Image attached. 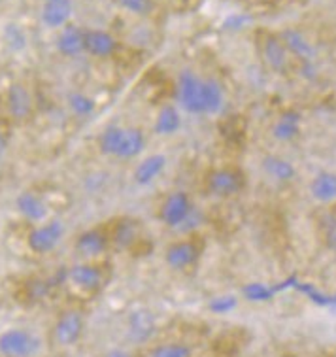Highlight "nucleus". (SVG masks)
<instances>
[{"label":"nucleus","instance_id":"8","mask_svg":"<svg viewBox=\"0 0 336 357\" xmlns=\"http://www.w3.org/2000/svg\"><path fill=\"white\" fill-rule=\"evenodd\" d=\"M193 206L194 202L188 191L176 189V191H170V193L162 199L161 206H159V212H157V218H159V221H161L165 227L178 231L181 223H183L185 218L189 215V212L193 210Z\"/></svg>","mask_w":336,"mask_h":357},{"label":"nucleus","instance_id":"38","mask_svg":"<svg viewBox=\"0 0 336 357\" xmlns=\"http://www.w3.org/2000/svg\"><path fill=\"white\" fill-rule=\"evenodd\" d=\"M102 357H135V354L127 348H110Z\"/></svg>","mask_w":336,"mask_h":357},{"label":"nucleus","instance_id":"23","mask_svg":"<svg viewBox=\"0 0 336 357\" xmlns=\"http://www.w3.org/2000/svg\"><path fill=\"white\" fill-rule=\"evenodd\" d=\"M310 197L321 206H330L336 202V172L319 170L314 174L308 185Z\"/></svg>","mask_w":336,"mask_h":357},{"label":"nucleus","instance_id":"10","mask_svg":"<svg viewBox=\"0 0 336 357\" xmlns=\"http://www.w3.org/2000/svg\"><path fill=\"white\" fill-rule=\"evenodd\" d=\"M84 329V312L78 308H66L59 314V318L53 324V342L61 348H72L79 342Z\"/></svg>","mask_w":336,"mask_h":357},{"label":"nucleus","instance_id":"19","mask_svg":"<svg viewBox=\"0 0 336 357\" xmlns=\"http://www.w3.org/2000/svg\"><path fill=\"white\" fill-rule=\"evenodd\" d=\"M297 276L287 278L285 282H282V284H276V286H270V284H265V282H250V284H244V286H242V289H240V297L246 299L247 303H252V305L270 303L282 289L295 287L297 286Z\"/></svg>","mask_w":336,"mask_h":357},{"label":"nucleus","instance_id":"15","mask_svg":"<svg viewBox=\"0 0 336 357\" xmlns=\"http://www.w3.org/2000/svg\"><path fill=\"white\" fill-rule=\"evenodd\" d=\"M261 169L266 178H270L272 182L280 183V185H289L298 176L295 162L280 153H265L261 157Z\"/></svg>","mask_w":336,"mask_h":357},{"label":"nucleus","instance_id":"2","mask_svg":"<svg viewBox=\"0 0 336 357\" xmlns=\"http://www.w3.org/2000/svg\"><path fill=\"white\" fill-rule=\"evenodd\" d=\"M174 102L185 114L202 116V76L191 68L180 70L174 84Z\"/></svg>","mask_w":336,"mask_h":357},{"label":"nucleus","instance_id":"9","mask_svg":"<svg viewBox=\"0 0 336 357\" xmlns=\"http://www.w3.org/2000/svg\"><path fill=\"white\" fill-rule=\"evenodd\" d=\"M108 250H112L108 225L85 229L74 241V254L82 261H97Z\"/></svg>","mask_w":336,"mask_h":357},{"label":"nucleus","instance_id":"40","mask_svg":"<svg viewBox=\"0 0 336 357\" xmlns=\"http://www.w3.org/2000/svg\"><path fill=\"white\" fill-rule=\"evenodd\" d=\"M42 2H45V0H42Z\"/></svg>","mask_w":336,"mask_h":357},{"label":"nucleus","instance_id":"3","mask_svg":"<svg viewBox=\"0 0 336 357\" xmlns=\"http://www.w3.org/2000/svg\"><path fill=\"white\" fill-rule=\"evenodd\" d=\"M65 223L57 218H49L44 223L33 225L26 234V248L34 255H49L65 238Z\"/></svg>","mask_w":336,"mask_h":357},{"label":"nucleus","instance_id":"14","mask_svg":"<svg viewBox=\"0 0 336 357\" xmlns=\"http://www.w3.org/2000/svg\"><path fill=\"white\" fill-rule=\"evenodd\" d=\"M15 210L17 214L31 225H38L49 220V204L38 191L26 189L15 197Z\"/></svg>","mask_w":336,"mask_h":357},{"label":"nucleus","instance_id":"11","mask_svg":"<svg viewBox=\"0 0 336 357\" xmlns=\"http://www.w3.org/2000/svg\"><path fill=\"white\" fill-rule=\"evenodd\" d=\"M4 110L15 123H25L34 114V98L25 84L15 82L4 93Z\"/></svg>","mask_w":336,"mask_h":357},{"label":"nucleus","instance_id":"25","mask_svg":"<svg viewBox=\"0 0 336 357\" xmlns=\"http://www.w3.org/2000/svg\"><path fill=\"white\" fill-rule=\"evenodd\" d=\"M148 146V137L140 127H125L123 138L116 153L117 161H132L142 155Z\"/></svg>","mask_w":336,"mask_h":357},{"label":"nucleus","instance_id":"29","mask_svg":"<svg viewBox=\"0 0 336 357\" xmlns=\"http://www.w3.org/2000/svg\"><path fill=\"white\" fill-rule=\"evenodd\" d=\"M194 351L188 342L180 340H168V342H157L149 344L146 357H193Z\"/></svg>","mask_w":336,"mask_h":357},{"label":"nucleus","instance_id":"20","mask_svg":"<svg viewBox=\"0 0 336 357\" xmlns=\"http://www.w3.org/2000/svg\"><path fill=\"white\" fill-rule=\"evenodd\" d=\"M280 38L284 40L285 47L293 59H297L298 63H304V61H316L317 52L316 46L312 44L310 38L300 31V29H284L280 33Z\"/></svg>","mask_w":336,"mask_h":357},{"label":"nucleus","instance_id":"33","mask_svg":"<svg viewBox=\"0 0 336 357\" xmlns=\"http://www.w3.org/2000/svg\"><path fill=\"white\" fill-rule=\"evenodd\" d=\"M252 25L253 17L250 13L236 12L229 13L225 20L221 21V31H225V33H242V31H246L247 26Z\"/></svg>","mask_w":336,"mask_h":357},{"label":"nucleus","instance_id":"22","mask_svg":"<svg viewBox=\"0 0 336 357\" xmlns=\"http://www.w3.org/2000/svg\"><path fill=\"white\" fill-rule=\"evenodd\" d=\"M181 125H183V116H181L180 106L176 102L162 104L155 114L153 135L161 138L174 137L176 132H180Z\"/></svg>","mask_w":336,"mask_h":357},{"label":"nucleus","instance_id":"35","mask_svg":"<svg viewBox=\"0 0 336 357\" xmlns=\"http://www.w3.org/2000/svg\"><path fill=\"white\" fill-rule=\"evenodd\" d=\"M116 4L136 17H146L153 10V0H116Z\"/></svg>","mask_w":336,"mask_h":357},{"label":"nucleus","instance_id":"12","mask_svg":"<svg viewBox=\"0 0 336 357\" xmlns=\"http://www.w3.org/2000/svg\"><path fill=\"white\" fill-rule=\"evenodd\" d=\"M112 248L117 252H129L142 242V223L132 218H117L108 225Z\"/></svg>","mask_w":336,"mask_h":357},{"label":"nucleus","instance_id":"36","mask_svg":"<svg viewBox=\"0 0 336 357\" xmlns=\"http://www.w3.org/2000/svg\"><path fill=\"white\" fill-rule=\"evenodd\" d=\"M300 65V76H303L304 79H310V82H314V79L317 78V63L316 61H304V63H298Z\"/></svg>","mask_w":336,"mask_h":357},{"label":"nucleus","instance_id":"13","mask_svg":"<svg viewBox=\"0 0 336 357\" xmlns=\"http://www.w3.org/2000/svg\"><path fill=\"white\" fill-rule=\"evenodd\" d=\"M68 282L82 291L95 293L102 289L106 273L95 261H79L76 265L68 266Z\"/></svg>","mask_w":336,"mask_h":357},{"label":"nucleus","instance_id":"6","mask_svg":"<svg viewBox=\"0 0 336 357\" xmlns=\"http://www.w3.org/2000/svg\"><path fill=\"white\" fill-rule=\"evenodd\" d=\"M202 257V244L193 236H183L180 241L170 242L165 248V263L168 268L185 273L199 265Z\"/></svg>","mask_w":336,"mask_h":357},{"label":"nucleus","instance_id":"37","mask_svg":"<svg viewBox=\"0 0 336 357\" xmlns=\"http://www.w3.org/2000/svg\"><path fill=\"white\" fill-rule=\"evenodd\" d=\"M8 146H10V130L4 123H0V159L6 153Z\"/></svg>","mask_w":336,"mask_h":357},{"label":"nucleus","instance_id":"28","mask_svg":"<svg viewBox=\"0 0 336 357\" xmlns=\"http://www.w3.org/2000/svg\"><path fill=\"white\" fill-rule=\"evenodd\" d=\"M123 132H125V127L121 125H106L102 129V132L98 135V140H97V146H98V151L106 157H114L116 159V153L119 150V144H121V138H123Z\"/></svg>","mask_w":336,"mask_h":357},{"label":"nucleus","instance_id":"5","mask_svg":"<svg viewBox=\"0 0 336 357\" xmlns=\"http://www.w3.org/2000/svg\"><path fill=\"white\" fill-rule=\"evenodd\" d=\"M259 57L268 70L280 76L287 74L291 68V55L287 52L284 40L276 33H259Z\"/></svg>","mask_w":336,"mask_h":357},{"label":"nucleus","instance_id":"7","mask_svg":"<svg viewBox=\"0 0 336 357\" xmlns=\"http://www.w3.org/2000/svg\"><path fill=\"white\" fill-rule=\"evenodd\" d=\"M157 329H159L157 316L146 306H138L135 310H130L125 319V335L130 344L135 346L151 344V340L157 335Z\"/></svg>","mask_w":336,"mask_h":357},{"label":"nucleus","instance_id":"18","mask_svg":"<svg viewBox=\"0 0 336 357\" xmlns=\"http://www.w3.org/2000/svg\"><path fill=\"white\" fill-rule=\"evenodd\" d=\"M168 159L162 153H151V155L142 157L138 165L132 170V180L138 188H148L153 182H157L167 170Z\"/></svg>","mask_w":336,"mask_h":357},{"label":"nucleus","instance_id":"21","mask_svg":"<svg viewBox=\"0 0 336 357\" xmlns=\"http://www.w3.org/2000/svg\"><path fill=\"white\" fill-rule=\"evenodd\" d=\"M227 106V89L220 79L202 78V116H220Z\"/></svg>","mask_w":336,"mask_h":357},{"label":"nucleus","instance_id":"17","mask_svg":"<svg viewBox=\"0 0 336 357\" xmlns=\"http://www.w3.org/2000/svg\"><path fill=\"white\" fill-rule=\"evenodd\" d=\"M119 52V42L108 31L85 29V53L95 59H110Z\"/></svg>","mask_w":336,"mask_h":357},{"label":"nucleus","instance_id":"34","mask_svg":"<svg viewBox=\"0 0 336 357\" xmlns=\"http://www.w3.org/2000/svg\"><path fill=\"white\" fill-rule=\"evenodd\" d=\"M204 221H206V218H204V210L194 204L193 210L189 212V215L185 218V221L181 223L178 231H180L181 234H185V236H193V234L204 225Z\"/></svg>","mask_w":336,"mask_h":357},{"label":"nucleus","instance_id":"30","mask_svg":"<svg viewBox=\"0 0 336 357\" xmlns=\"http://www.w3.org/2000/svg\"><path fill=\"white\" fill-rule=\"evenodd\" d=\"M66 106H68V110L74 116L79 117V119H85V117H91L95 114V110H97V100L84 91H72L66 97Z\"/></svg>","mask_w":336,"mask_h":357},{"label":"nucleus","instance_id":"26","mask_svg":"<svg viewBox=\"0 0 336 357\" xmlns=\"http://www.w3.org/2000/svg\"><path fill=\"white\" fill-rule=\"evenodd\" d=\"M57 50L63 57H78L85 53V29L68 23L59 31Z\"/></svg>","mask_w":336,"mask_h":357},{"label":"nucleus","instance_id":"39","mask_svg":"<svg viewBox=\"0 0 336 357\" xmlns=\"http://www.w3.org/2000/svg\"><path fill=\"white\" fill-rule=\"evenodd\" d=\"M329 308L336 314V293H335V295H330V305H329Z\"/></svg>","mask_w":336,"mask_h":357},{"label":"nucleus","instance_id":"4","mask_svg":"<svg viewBox=\"0 0 336 357\" xmlns=\"http://www.w3.org/2000/svg\"><path fill=\"white\" fill-rule=\"evenodd\" d=\"M42 350L38 335L25 327H12L0 333V356L2 357H36Z\"/></svg>","mask_w":336,"mask_h":357},{"label":"nucleus","instance_id":"31","mask_svg":"<svg viewBox=\"0 0 336 357\" xmlns=\"http://www.w3.org/2000/svg\"><path fill=\"white\" fill-rule=\"evenodd\" d=\"M2 42L10 52L21 53L26 50L29 36H26L25 29L20 23H6L2 26Z\"/></svg>","mask_w":336,"mask_h":357},{"label":"nucleus","instance_id":"16","mask_svg":"<svg viewBox=\"0 0 336 357\" xmlns=\"http://www.w3.org/2000/svg\"><path fill=\"white\" fill-rule=\"evenodd\" d=\"M303 135V114L287 108L270 125V137L280 144H291Z\"/></svg>","mask_w":336,"mask_h":357},{"label":"nucleus","instance_id":"32","mask_svg":"<svg viewBox=\"0 0 336 357\" xmlns=\"http://www.w3.org/2000/svg\"><path fill=\"white\" fill-rule=\"evenodd\" d=\"M240 297L238 295H233V293H221V295H215L212 299L208 301V310L215 314V316H227L238 308Z\"/></svg>","mask_w":336,"mask_h":357},{"label":"nucleus","instance_id":"24","mask_svg":"<svg viewBox=\"0 0 336 357\" xmlns=\"http://www.w3.org/2000/svg\"><path fill=\"white\" fill-rule=\"evenodd\" d=\"M72 12H74V4L72 0H45L42 4V23L47 29H63L70 23Z\"/></svg>","mask_w":336,"mask_h":357},{"label":"nucleus","instance_id":"1","mask_svg":"<svg viewBox=\"0 0 336 357\" xmlns=\"http://www.w3.org/2000/svg\"><path fill=\"white\" fill-rule=\"evenodd\" d=\"M246 174L236 167H217L204 178V189L215 199H233L246 189Z\"/></svg>","mask_w":336,"mask_h":357},{"label":"nucleus","instance_id":"27","mask_svg":"<svg viewBox=\"0 0 336 357\" xmlns=\"http://www.w3.org/2000/svg\"><path fill=\"white\" fill-rule=\"evenodd\" d=\"M317 233L319 238L323 242V246L329 250L330 254L336 255V210L335 208H327L321 210L316 218Z\"/></svg>","mask_w":336,"mask_h":357}]
</instances>
